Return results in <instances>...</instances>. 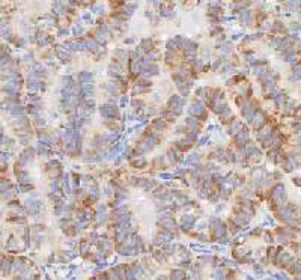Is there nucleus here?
<instances>
[{
  "label": "nucleus",
  "instance_id": "f257e3e1",
  "mask_svg": "<svg viewBox=\"0 0 301 280\" xmlns=\"http://www.w3.org/2000/svg\"><path fill=\"white\" fill-rule=\"evenodd\" d=\"M182 107H184V100L179 98L178 95L172 96V98L169 100V108L173 112V115H179V113L182 112Z\"/></svg>",
  "mask_w": 301,
  "mask_h": 280
},
{
  "label": "nucleus",
  "instance_id": "f03ea898",
  "mask_svg": "<svg viewBox=\"0 0 301 280\" xmlns=\"http://www.w3.org/2000/svg\"><path fill=\"white\" fill-rule=\"evenodd\" d=\"M100 112H101V116H104L107 119H115L118 116V108L115 105H110V104L101 105Z\"/></svg>",
  "mask_w": 301,
  "mask_h": 280
},
{
  "label": "nucleus",
  "instance_id": "7ed1b4c3",
  "mask_svg": "<svg viewBox=\"0 0 301 280\" xmlns=\"http://www.w3.org/2000/svg\"><path fill=\"white\" fill-rule=\"evenodd\" d=\"M273 199L277 202V203H283L284 199H286V193H284V187L282 184H277L276 187H274V190H273Z\"/></svg>",
  "mask_w": 301,
  "mask_h": 280
},
{
  "label": "nucleus",
  "instance_id": "20e7f679",
  "mask_svg": "<svg viewBox=\"0 0 301 280\" xmlns=\"http://www.w3.org/2000/svg\"><path fill=\"white\" fill-rule=\"evenodd\" d=\"M155 146V137H148L140 143V152H148Z\"/></svg>",
  "mask_w": 301,
  "mask_h": 280
},
{
  "label": "nucleus",
  "instance_id": "39448f33",
  "mask_svg": "<svg viewBox=\"0 0 301 280\" xmlns=\"http://www.w3.org/2000/svg\"><path fill=\"white\" fill-rule=\"evenodd\" d=\"M190 113L193 115V116H205V107H203V104L199 101V103H194L193 104V107L190 108Z\"/></svg>",
  "mask_w": 301,
  "mask_h": 280
},
{
  "label": "nucleus",
  "instance_id": "423d86ee",
  "mask_svg": "<svg viewBox=\"0 0 301 280\" xmlns=\"http://www.w3.org/2000/svg\"><path fill=\"white\" fill-rule=\"evenodd\" d=\"M26 203H27V210L30 214H36L41 210V202H38V200H27Z\"/></svg>",
  "mask_w": 301,
  "mask_h": 280
},
{
  "label": "nucleus",
  "instance_id": "0eeeda50",
  "mask_svg": "<svg viewBox=\"0 0 301 280\" xmlns=\"http://www.w3.org/2000/svg\"><path fill=\"white\" fill-rule=\"evenodd\" d=\"M161 223H163V226L167 229H173L176 228V225H175V221H173V218L170 217V215H164V217H161Z\"/></svg>",
  "mask_w": 301,
  "mask_h": 280
},
{
  "label": "nucleus",
  "instance_id": "6e6552de",
  "mask_svg": "<svg viewBox=\"0 0 301 280\" xmlns=\"http://www.w3.org/2000/svg\"><path fill=\"white\" fill-rule=\"evenodd\" d=\"M78 78H80V81H81V85H83V86H86V85H92V74H89V72H80Z\"/></svg>",
  "mask_w": 301,
  "mask_h": 280
},
{
  "label": "nucleus",
  "instance_id": "1a4fd4ad",
  "mask_svg": "<svg viewBox=\"0 0 301 280\" xmlns=\"http://www.w3.org/2000/svg\"><path fill=\"white\" fill-rule=\"evenodd\" d=\"M254 119H256V121H254V128L261 130V128L265 125V116H264V113H258Z\"/></svg>",
  "mask_w": 301,
  "mask_h": 280
},
{
  "label": "nucleus",
  "instance_id": "9d476101",
  "mask_svg": "<svg viewBox=\"0 0 301 280\" xmlns=\"http://www.w3.org/2000/svg\"><path fill=\"white\" fill-rule=\"evenodd\" d=\"M193 223H194V218L191 215H184L182 217V228L184 229H190L193 226Z\"/></svg>",
  "mask_w": 301,
  "mask_h": 280
},
{
  "label": "nucleus",
  "instance_id": "9b49d317",
  "mask_svg": "<svg viewBox=\"0 0 301 280\" xmlns=\"http://www.w3.org/2000/svg\"><path fill=\"white\" fill-rule=\"evenodd\" d=\"M27 88L29 90H38V89H44V85H41V81H38V80H30L29 83H27Z\"/></svg>",
  "mask_w": 301,
  "mask_h": 280
},
{
  "label": "nucleus",
  "instance_id": "f8f14e48",
  "mask_svg": "<svg viewBox=\"0 0 301 280\" xmlns=\"http://www.w3.org/2000/svg\"><path fill=\"white\" fill-rule=\"evenodd\" d=\"M247 139H248V131H246V130L236 136V142H238V145H241V146L247 143Z\"/></svg>",
  "mask_w": 301,
  "mask_h": 280
},
{
  "label": "nucleus",
  "instance_id": "ddd939ff",
  "mask_svg": "<svg viewBox=\"0 0 301 280\" xmlns=\"http://www.w3.org/2000/svg\"><path fill=\"white\" fill-rule=\"evenodd\" d=\"M241 21L246 23V24L251 21V14H250V11H247V9H243V11H241Z\"/></svg>",
  "mask_w": 301,
  "mask_h": 280
},
{
  "label": "nucleus",
  "instance_id": "4468645a",
  "mask_svg": "<svg viewBox=\"0 0 301 280\" xmlns=\"http://www.w3.org/2000/svg\"><path fill=\"white\" fill-rule=\"evenodd\" d=\"M185 125H187V127H191V130H193V133H194L196 130H197V127H199V122L196 121L194 118H187Z\"/></svg>",
  "mask_w": 301,
  "mask_h": 280
},
{
  "label": "nucleus",
  "instance_id": "2eb2a0df",
  "mask_svg": "<svg viewBox=\"0 0 301 280\" xmlns=\"http://www.w3.org/2000/svg\"><path fill=\"white\" fill-rule=\"evenodd\" d=\"M145 71L146 72H143V75H155L158 72V66L157 65H152V66H148Z\"/></svg>",
  "mask_w": 301,
  "mask_h": 280
},
{
  "label": "nucleus",
  "instance_id": "dca6fc26",
  "mask_svg": "<svg viewBox=\"0 0 301 280\" xmlns=\"http://www.w3.org/2000/svg\"><path fill=\"white\" fill-rule=\"evenodd\" d=\"M11 113H12V115H23V113H24V108H23L21 105H14V107L11 108Z\"/></svg>",
  "mask_w": 301,
  "mask_h": 280
},
{
  "label": "nucleus",
  "instance_id": "f3484780",
  "mask_svg": "<svg viewBox=\"0 0 301 280\" xmlns=\"http://www.w3.org/2000/svg\"><path fill=\"white\" fill-rule=\"evenodd\" d=\"M83 93L89 96V95H92L93 93V86L92 85H86V86H83Z\"/></svg>",
  "mask_w": 301,
  "mask_h": 280
},
{
  "label": "nucleus",
  "instance_id": "a211bd4d",
  "mask_svg": "<svg viewBox=\"0 0 301 280\" xmlns=\"http://www.w3.org/2000/svg\"><path fill=\"white\" fill-rule=\"evenodd\" d=\"M197 160H199V155H197V154H191L190 157L185 160V164H191V163H194Z\"/></svg>",
  "mask_w": 301,
  "mask_h": 280
},
{
  "label": "nucleus",
  "instance_id": "6ab92c4d",
  "mask_svg": "<svg viewBox=\"0 0 301 280\" xmlns=\"http://www.w3.org/2000/svg\"><path fill=\"white\" fill-rule=\"evenodd\" d=\"M63 187H65V191H66V193H71V185H70V179H68V175H66V178H65Z\"/></svg>",
  "mask_w": 301,
  "mask_h": 280
},
{
  "label": "nucleus",
  "instance_id": "aec40b11",
  "mask_svg": "<svg viewBox=\"0 0 301 280\" xmlns=\"http://www.w3.org/2000/svg\"><path fill=\"white\" fill-rule=\"evenodd\" d=\"M27 178H29V176H27V173H26V172H21V173L18 175V179H20V182H26V181H29Z\"/></svg>",
  "mask_w": 301,
  "mask_h": 280
},
{
  "label": "nucleus",
  "instance_id": "412c9836",
  "mask_svg": "<svg viewBox=\"0 0 301 280\" xmlns=\"http://www.w3.org/2000/svg\"><path fill=\"white\" fill-rule=\"evenodd\" d=\"M29 100H30V101H38L39 96H38L36 93H32V95H29Z\"/></svg>",
  "mask_w": 301,
  "mask_h": 280
},
{
  "label": "nucleus",
  "instance_id": "4be33fe9",
  "mask_svg": "<svg viewBox=\"0 0 301 280\" xmlns=\"http://www.w3.org/2000/svg\"><path fill=\"white\" fill-rule=\"evenodd\" d=\"M294 184L298 185V187H301V178H294Z\"/></svg>",
  "mask_w": 301,
  "mask_h": 280
},
{
  "label": "nucleus",
  "instance_id": "5701e85b",
  "mask_svg": "<svg viewBox=\"0 0 301 280\" xmlns=\"http://www.w3.org/2000/svg\"><path fill=\"white\" fill-rule=\"evenodd\" d=\"M65 35H68V30H65V29L59 30V36H65Z\"/></svg>",
  "mask_w": 301,
  "mask_h": 280
},
{
  "label": "nucleus",
  "instance_id": "b1692460",
  "mask_svg": "<svg viewBox=\"0 0 301 280\" xmlns=\"http://www.w3.org/2000/svg\"><path fill=\"white\" fill-rule=\"evenodd\" d=\"M161 178H163V179H170L172 175H169V173H161Z\"/></svg>",
  "mask_w": 301,
  "mask_h": 280
},
{
  "label": "nucleus",
  "instance_id": "393cba45",
  "mask_svg": "<svg viewBox=\"0 0 301 280\" xmlns=\"http://www.w3.org/2000/svg\"><path fill=\"white\" fill-rule=\"evenodd\" d=\"M21 188H23L24 191H26V190H32V185H29V184H27V185H23Z\"/></svg>",
  "mask_w": 301,
  "mask_h": 280
},
{
  "label": "nucleus",
  "instance_id": "a878e982",
  "mask_svg": "<svg viewBox=\"0 0 301 280\" xmlns=\"http://www.w3.org/2000/svg\"><path fill=\"white\" fill-rule=\"evenodd\" d=\"M203 228H205V223H203V221L197 223V229H203Z\"/></svg>",
  "mask_w": 301,
  "mask_h": 280
},
{
  "label": "nucleus",
  "instance_id": "bb28decb",
  "mask_svg": "<svg viewBox=\"0 0 301 280\" xmlns=\"http://www.w3.org/2000/svg\"><path fill=\"white\" fill-rule=\"evenodd\" d=\"M292 30H300V24H292Z\"/></svg>",
  "mask_w": 301,
  "mask_h": 280
},
{
  "label": "nucleus",
  "instance_id": "cd10ccee",
  "mask_svg": "<svg viewBox=\"0 0 301 280\" xmlns=\"http://www.w3.org/2000/svg\"><path fill=\"white\" fill-rule=\"evenodd\" d=\"M206 140H208V137H202V139H200V143H199V145H205V143H206Z\"/></svg>",
  "mask_w": 301,
  "mask_h": 280
}]
</instances>
